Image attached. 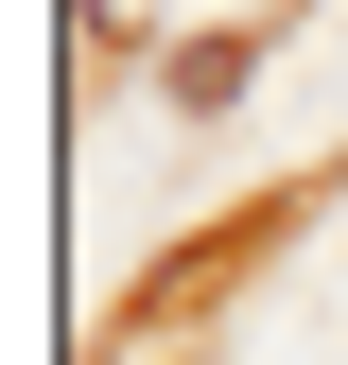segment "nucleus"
I'll use <instances>...</instances> for the list:
<instances>
[{"label": "nucleus", "mask_w": 348, "mask_h": 365, "mask_svg": "<svg viewBox=\"0 0 348 365\" xmlns=\"http://www.w3.org/2000/svg\"><path fill=\"white\" fill-rule=\"evenodd\" d=\"M244 70H261V35H192V53H174V105H227Z\"/></svg>", "instance_id": "obj_1"}]
</instances>
